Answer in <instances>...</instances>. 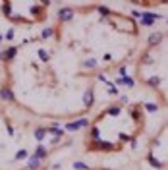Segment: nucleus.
<instances>
[{
  "label": "nucleus",
  "mask_w": 168,
  "mask_h": 170,
  "mask_svg": "<svg viewBox=\"0 0 168 170\" xmlns=\"http://www.w3.org/2000/svg\"><path fill=\"white\" fill-rule=\"evenodd\" d=\"M145 110H147V112H156V110H159V106L153 104V103H145Z\"/></svg>",
  "instance_id": "15"
},
{
  "label": "nucleus",
  "mask_w": 168,
  "mask_h": 170,
  "mask_svg": "<svg viewBox=\"0 0 168 170\" xmlns=\"http://www.w3.org/2000/svg\"><path fill=\"white\" fill-rule=\"evenodd\" d=\"M58 18H60V21H70L73 18V8H62L58 12Z\"/></svg>",
  "instance_id": "2"
},
{
  "label": "nucleus",
  "mask_w": 168,
  "mask_h": 170,
  "mask_svg": "<svg viewBox=\"0 0 168 170\" xmlns=\"http://www.w3.org/2000/svg\"><path fill=\"white\" fill-rule=\"evenodd\" d=\"M97 149H102V151H108V149H114L112 143H106V141H95Z\"/></svg>",
  "instance_id": "10"
},
{
  "label": "nucleus",
  "mask_w": 168,
  "mask_h": 170,
  "mask_svg": "<svg viewBox=\"0 0 168 170\" xmlns=\"http://www.w3.org/2000/svg\"><path fill=\"white\" fill-rule=\"evenodd\" d=\"M23 158H27V151H25V149L15 153V161H23Z\"/></svg>",
  "instance_id": "13"
},
{
  "label": "nucleus",
  "mask_w": 168,
  "mask_h": 170,
  "mask_svg": "<svg viewBox=\"0 0 168 170\" xmlns=\"http://www.w3.org/2000/svg\"><path fill=\"white\" fill-rule=\"evenodd\" d=\"M120 100H122V103L126 104V103H128V100H129V97H128V95H122V97H120Z\"/></svg>",
  "instance_id": "26"
},
{
  "label": "nucleus",
  "mask_w": 168,
  "mask_h": 170,
  "mask_svg": "<svg viewBox=\"0 0 168 170\" xmlns=\"http://www.w3.org/2000/svg\"><path fill=\"white\" fill-rule=\"evenodd\" d=\"M147 83H149L151 87H156V85L160 83V77H149V79H147Z\"/></svg>",
  "instance_id": "16"
},
{
  "label": "nucleus",
  "mask_w": 168,
  "mask_h": 170,
  "mask_svg": "<svg viewBox=\"0 0 168 170\" xmlns=\"http://www.w3.org/2000/svg\"><path fill=\"white\" fill-rule=\"evenodd\" d=\"M149 162L153 164L155 168H162V164L159 162V158H156V157H153V155H149Z\"/></svg>",
  "instance_id": "12"
},
{
  "label": "nucleus",
  "mask_w": 168,
  "mask_h": 170,
  "mask_svg": "<svg viewBox=\"0 0 168 170\" xmlns=\"http://www.w3.org/2000/svg\"><path fill=\"white\" fill-rule=\"evenodd\" d=\"M6 39H8V41H12V39H14V29H10L8 33H6Z\"/></svg>",
  "instance_id": "25"
},
{
  "label": "nucleus",
  "mask_w": 168,
  "mask_h": 170,
  "mask_svg": "<svg viewBox=\"0 0 168 170\" xmlns=\"http://www.w3.org/2000/svg\"><path fill=\"white\" fill-rule=\"evenodd\" d=\"M2 56H4V52H2V50H0V58H2Z\"/></svg>",
  "instance_id": "27"
},
{
  "label": "nucleus",
  "mask_w": 168,
  "mask_h": 170,
  "mask_svg": "<svg viewBox=\"0 0 168 170\" xmlns=\"http://www.w3.org/2000/svg\"><path fill=\"white\" fill-rule=\"evenodd\" d=\"M27 166H29V168H33V170H37V168L41 166V158H39V157H35V155L27 157Z\"/></svg>",
  "instance_id": "6"
},
{
  "label": "nucleus",
  "mask_w": 168,
  "mask_h": 170,
  "mask_svg": "<svg viewBox=\"0 0 168 170\" xmlns=\"http://www.w3.org/2000/svg\"><path fill=\"white\" fill-rule=\"evenodd\" d=\"M15 54H18V49H15V46H12V49H8L6 52H4V58H6V60H14Z\"/></svg>",
  "instance_id": "9"
},
{
  "label": "nucleus",
  "mask_w": 168,
  "mask_h": 170,
  "mask_svg": "<svg viewBox=\"0 0 168 170\" xmlns=\"http://www.w3.org/2000/svg\"><path fill=\"white\" fill-rule=\"evenodd\" d=\"M118 73H120V77H126V76H128V70H126V68H120Z\"/></svg>",
  "instance_id": "24"
},
{
  "label": "nucleus",
  "mask_w": 168,
  "mask_h": 170,
  "mask_svg": "<svg viewBox=\"0 0 168 170\" xmlns=\"http://www.w3.org/2000/svg\"><path fill=\"white\" fill-rule=\"evenodd\" d=\"M39 56H41V60H49V52H46V50H39Z\"/></svg>",
  "instance_id": "22"
},
{
  "label": "nucleus",
  "mask_w": 168,
  "mask_h": 170,
  "mask_svg": "<svg viewBox=\"0 0 168 170\" xmlns=\"http://www.w3.org/2000/svg\"><path fill=\"white\" fill-rule=\"evenodd\" d=\"M116 85H126V87H135V81H133V77L126 76V77H118V79H116Z\"/></svg>",
  "instance_id": "4"
},
{
  "label": "nucleus",
  "mask_w": 168,
  "mask_h": 170,
  "mask_svg": "<svg viewBox=\"0 0 168 170\" xmlns=\"http://www.w3.org/2000/svg\"><path fill=\"white\" fill-rule=\"evenodd\" d=\"M45 137H46V130H37L35 131V139L37 141H43Z\"/></svg>",
  "instance_id": "11"
},
{
  "label": "nucleus",
  "mask_w": 168,
  "mask_h": 170,
  "mask_svg": "<svg viewBox=\"0 0 168 170\" xmlns=\"http://www.w3.org/2000/svg\"><path fill=\"white\" fill-rule=\"evenodd\" d=\"M0 99L2 100H14V93L10 91L8 87H2L0 89Z\"/></svg>",
  "instance_id": "7"
},
{
  "label": "nucleus",
  "mask_w": 168,
  "mask_h": 170,
  "mask_svg": "<svg viewBox=\"0 0 168 170\" xmlns=\"http://www.w3.org/2000/svg\"><path fill=\"white\" fill-rule=\"evenodd\" d=\"M160 41H162V33H159V31L151 33V37H149V45H159Z\"/></svg>",
  "instance_id": "8"
},
{
  "label": "nucleus",
  "mask_w": 168,
  "mask_h": 170,
  "mask_svg": "<svg viewBox=\"0 0 168 170\" xmlns=\"http://www.w3.org/2000/svg\"><path fill=\"white\" fill-rule=\"evenodd\" d=\"M83 100H85V106L89 108V106H93V103H95V89L89 87L85 91V97H83Z\"/></svg>",
  "instance_id": "3"
},
{
  "label": "nucleus",
  "mask_w": 168,
  "mask_h": 170,
  "mask_svg": "<svg viewBox=\"0 0 168 170\" xmlns=\"http://www.w3.org/2000/svg\"><path fill=\"white\" fill-rule=\"evenodd\" d=\"M46 153H49V149H46L43 143H39V145H37V151L33 153V155H35V157H39L41 161H43V158H46Z\"/></svg>",
  "instance_id": "5"
},
{
  "label": "nucleus",
  "mask_w": 168,
  "mask_h": 170,
  "mask_svg": "<svg viewBox=\"0 0 168 170\" xmlns=\"http://www.w3.org/2000/svg\"><path fill=\"white\" fill-rule=\"evenodd\" d=\"M83 64H85L87 68H95V66H97V60H95V58H87V60L83 62Z\"/></svg>",
  "instance_id": "18"
},
{
  "label": "nucleus",
  "mask_w": 168,
  "mask_h": 170,
  "mask_svg": "<svg viewBox=\"0 0 168 170\" xmlns=\"http://www.w3.org/2000/svg\"><path fill=\"white\" fill-rule=\"evenodd\" d=\"M87 124H89V120H87V118H81V120H77V122L66 124V130H70V131H77V130H81V127H85Z\"/></svg>",
  "instance_id": "1"
},
{
  "label": "nucleus",
  "mask_w": 168,
  "mask_h": 170,
  "mask_svg": "<svg viewBox=\"0 0 168 170\" xmlns=\"http://www.w3.org/2000/svg\"><path fill=\"white\" fill-rule=\"evenodd\" d=\"M97 12H99V14H102V15H110V10H108V8H104V6H97Z\"/></svg>",
  "instance_id": "20"
},
{
  "label": "nucleus",
  "mask_w": 168,
  "mask_h": 170,
  "mask_svg": "<svg viewBox=\"0 0 168 170\" xmlns=\"http://www.w3.org/2000/svg\"><path fill=\"white\" fill-rule=\"evenodd\" d=\"M122 112V108L120 106H112V108H108V114H112V116H116V114H120Z\"/></svg>",
  "instance_id": "19"
},
{
  "label": "nucleus",
  "mask_w": 168,
  "mask_h": 170,
  "mask_svg": "<svg viewBox=\"0 0 168 170\" xmlns=\"http://www.w3.org/2000/svg\"><path fill=\"white\" fill-rule=\"evenodd\" d=\"M73 168L76 170H91L87 164H83V162H73Z\"/></svg>",
  "instance_id": "17"
},
{
  "label": "nucleus",
  "mask_w": 168,
  "mask_h": 170,
  "mask_svg": "<svg viewBox=\"0 0 168 170\" xmlns=\"http://www.w3.org/2000/svg\"><path fill=\"white\" fill-rule=\"evenodd\" d=\"M102 170H106V168H102Z\"/></svg>",
  "instance_id": "28"
},
{
  "label": "nucleus",
  "mask_w": 168,
  "mask_h": 170,
  "mask_svg": "<svg viewBox=\"0 0 168 170\" xmlns=\"http://www.w3.org/2000/svg\"><path fill=\"white\" fill-rule=\"evenodd\" d=\"M91 137H93V141H99L101 134H99V130H97V127H93V130H91Z\"/></svg>",
  "instance_id": "21"
},
{
  "label": "nucleus",
  "mask_w": 168,
  "mask_h": 170,
  "mask_svg": "<svg viewBox=\"0 0 168 170\" xmlns=\"http://www.w3.org/2000/svg\"><path fill=\"white\" fill-rule=\"evenodd\" d=\"M141 62H143V64H151V62H153V58H151L149 54H145L143 58H141Z\"/></svg>",
  "instance_id": "23"
},
{
  "label": "nucleus",
  "mask_w": 168,
  "mask_h": 170,
  "mask_svg": "<svg viewBox=\"0 0 168 170\" xmlns=\"http://www.w3.org/2000/svg\"><path fill=\"white\" fill-rule=\"evenodd\" d=\"M41 35H43V39H49V37L54 35V29H52V27H46V29H43V33H41Z\"/></svg>",
  "instance_id": "14"
}]
</instances>
